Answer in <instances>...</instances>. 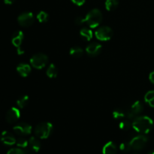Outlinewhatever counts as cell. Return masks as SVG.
I'll use <instances>...</instances> for the list:
<instances>
[{
  "mask_svg": "<svg viewBox=\"0 0 154 154\" xmlns=\"http://www.w3.org/2000/svg\"><path fill=\"white\" fill-rule=\"evenodd\" d=\"M132 127L140 134L149 133L153 127V121L147 116H138L132 122Z\"/></svg>",
  "mask_w": 154,
  "mask_h": 154,
  "instance_id": "obj_1",
  "label": "cell"
},
{
  "mask_svg": "<svg viewBox=\"0 0 154 154\" xmlns=\"http://www.w3.org/2000/svg\"><path fill=\"white\" fill-rule=\"evenodd\" d=\"M54 130V126L50 122H42L38 123L35 128V135L40 139L48 138L52 134Z\"/></svg>",
  "mask_w": 154,
  "mask_h": 154,
  "instance_id": "obj_2",
  "label": "cell"
},
{
  "mask_svg": "<svg viewBox=\"0 0 154 154\" xmlns=\"http://www.w3.org/2000/svg\"><path fill=\"white\" fill-rule=\"evenodd\" d=\"M102 21V13L98 8L90 11L85 17V23L92 29L97 28Z\"/></svg>",
  "mask_w": 154,
  "mask_h": 154,
  "instance_id": "obj_3",
  "label": "cell"
},
{
  "mask_svg": "<svg viewBox=\"0 0 154 154\" xmlns=\"http://www.w3.org/2000/svg\"><path fill=\"white\" fill-rule=\"evenodd\" d=\"M48 63V57L43 53L34 54L30 59V64L36 69H42L47 66Z\"/></svg>",
  "mask_w": 154,
  "mask_h": 154,
  "instance_id": "obj_4",
  "label": "cell"
},
{
  "mask_svg": "<svg viewBox=\"0 0 154 154\" xmlns=\"http://www.w3.org/2000/svg\"><path fill=\"white\" fill-rule=\"evenodd\" d=\"M95 35L96 38L99 41L106 42L111 39L113 36V30L111 27L107 26H102L99 27L95 32Z\"/></svg>",
  "mask_w": 154,
  "mask_h": 154,
  "instance_id": "obj_5",
  "label": "cell"
},
{
  "mask_svg": "<svg viewBox=\"0 0 154 154\" xmlns=\"http://www.w3.org/2000/svg\"><path fill=\"white\" fill-rule=\"evenodd\" d=\"M143 111H144V105L142 102L140 101H136L132 104L130 108L126 111V117H127L129 120H134L135 117L139 116V114Z\"/></svg>",
  "mask_w": 154,
  "mask_h": 154,
  "instance_id": "obj_6",
  "label": "cell"
},
{
  "mask_svg": "<svg viewBox=\"0 0 154 154\" xmlns=\"http://www.w3.org/2000/svg\"><path fill=\"white\" fill-rule=\"evenodd\" d=\"M148 142V138L143 134L134 137L130 141L131 146L132 150H141L146 147Z\"/></svg>",
  "mask_w": 154,
  "mask_h": 154,
  "instance_id": "obj_7",
  "label": "cell"
},
{
  "mask_svg": "<svg viewBox=\"0 0 154 154\" xmlns=\"http://www.w3.org/2000/svg\"><path fill=\"white\" fill-rule=\"evenodd\" d=\"M35 17L32 12H24L20 14L17 17V22L23 27H28L32 25Z\"/></svg>",
  "mask_w": 154,
  "mask_h": 154,
  "instance_id": "obj_8",
  "label": "cell"
},
{
  "mask_svg": "<svg viewBox=\"0 0 154 154\" xmlns=\"http://www.w3.org/2000/svg\"><path fill=\"white\" fill-rule=\"evenodd\" d=\"M13 130L17 135L26 136V135H29V134H31L32 128L29 124L26 123H20L14 126Z\"/></svg>",
  "mask_w": 154,
  "mask_h": 154,
  "instance_id": "obj_9",
  "label": "cell"
},
{
  "mask_svg": "<svg viewBox=\"0 0 154 154\" xmlns=\"http://www.w3.org/2000/svg\"><path fill=\"white\" fill-rule=\"evenodd\" d=\"M20 117V110L17 108L13 107V108H10L6 114L5 120L8 123H14L17 121Z\"/></svg>",
  "mask_w": 154,
  "mask_h": 154,
  "instance_id": "obj_10",
  "label": "cell"
},
{
  "mask_svg": "<svg viewBox=\"0 0 154 154\" xmlns=\"http://www.w3.org/2000/svg\"><path fill=\"white\" fill-rule=\"evenodd\" d=\"M102 50V45H100L98 42H92L90 45H87L86 48V52L88 55L91 57H96L99 55Z\"/></svg>",
  "mask_w": 154,
  "mask_h": 154,
  "instance_id": "obj_11",
  "label": "cell"
},
{
  "mask_svg": "<svg viewBox=\"0 0 154 154\" xmlns=\"http://www.w3.org/2000/svg\"><path fill=\"white\" fill-rule=\"evenodd\" d=\"M0 140L4 144L7 146H12L16 144V138H14L13 135L11 132L8 131H4L2 132L1 136H0Z\"/></svg>",
  "mask_w": 154,
  "mask_h": 154,
  "instance_id": "obj_12",
  "label": "cell"
},
{
  "mask_svg": "<svg viewBox=\"0 0 154 154\" xmlns=\"http://www.w3.org/2000/svg\"><path fill=\"white\" fill-rule=\"evenodd\" d=\"M24 38V34L22 31H16L13 34L11 38V42L17 48H21V45Z\"/></svg>",
  "mask_w": 154,
  "mask_h": 154,
  "instance_id": "obj_13",
  "label": "cell"
},
{
  "mask_svg": "<svg viewBox=\"0 0 154 154\" xmlns=\"http://www.w3.org/2000/svg\"><path fill=\"white\" fill-rule=\"evenodd\" d=\"M31 66L27 63H20L17 67V72L23 78H26L31 73Z\"/></svg>",
  "mask_w": 154,
  "mask_h": 154,
  "instance_id": "obj_14",
  "label": "cell"
},
{
  "mask_svg": "<svg viewBox=\"0 0 154 154\" xmlns=\"http://www.w3.org/2000/svg\"><path fill=\"white\" fill-rule=\"evenodd\" d=\"M29 141V147L30 148L31 151L37 153L40 150L41 147H42V144H41L40 141L38 140V138L37 137H30Z\"/></svg>",
  "mask_w": 154,
  "mask_h": 154,
  "instance_id": "obj_15",
  "label": "cell"
},
{
  "mask_svg": "<svg viewBox=\"0 0 154 154\" xmlns=\"http://www.w3.org/2000/svg\"><path fill=\"white\" fill-rule=\"evenodd\" d=\"M117 147L113 141H108L102 147V154H116Z\"/></svg>",
  "mask_w": 154,
  "mask_h": 154,
  "instance_id": "obj_16",
  "label": "cell"
},
{
  "mask_svg": "<svg viewBox=\"0 0 154 154\" xmlns=\"http://www.w3.org/2000/svg\"><path fill=\"white\" fill-rule=\"evenodd\" d=\"M80 35H81V38L85 39L86 41H90L93 38V33L90 29L87 28V27H84L80 30Z\"/></svg>",
  "mask_w": 154,
  "mask_h": 154,
  "instance_id": "obj_17",
  "label": "cell"
},
{
  "mask_svg": "<svg viewBox=\"0 0 154 154\" xmlns=\"http://www.w3.org/2000/svg\"><path fill=\"white\" fill-rule=\"evenodd\" d=\"M46 75H48V77H49L50 78H55L57 77L58 75V69H57V66L54 64H51L49 65V66L48 67L46 71Z\"/></svg>",
  "mask_w": 154,
  "mask_h": 154,
  "instance_id": "obj_18",
  "label": "cell"
},
{
  "mask_svg": "<svg viewBox=\"0 0 154 154\" xmlns=\"http://www.w3.org/2000/svg\"><path fill=\"white\" fill-rule=\"evenodd\" d=\"M69 54L72 57H75V58H80L84 54V50L78 46H75L72 48L69 51Z\"/></svg>",
  "mask_w": 154,
  "mask_h": 154,
  "instance_id": "obj_19",
  "label": "cell"
},
{
  "mask_svg": "<svg viewBox=\"0 0 154 154\" xmlns=\"http://www.w3.org/2000/svg\"><path fill=\"white\" fill-rule=\"evenodd\" d=\"M119 4V0H106L105 3V8L106 10L109 11H114V9H116L118 6Z\"/></svg>",
  "mask_w": 154,
  "mask_h": 154,
  "instance_id": "obj_20",
  "label": "cell"
},
{
  "mask_svg": "<svg viewBox=\"0 0 154 154\" xmlns=\"http://www.w3.org/2000/svg\"><path fill=\"white\" fill-rule=\"evenodd\" d=\"M132 126V123H131L130 120L129 119H123L119 123V127L120 129L123 131H128L131 129Z\"/></svg>",
  "mask_w": 154,
  "mask_h": 154,
  "instance_id": "obj_21",
  "label": "cell"
},
{
  "mask_svg": "<svg viewBox=\"0 0 154 154\" xmlns=\"http://www.w3.org/2000/svg\"><path fill=\"white\" fill-rule=\"evenodd\" d=\"M29 98L27 95H24V96H20L19 99H17V105L19 108H23L28 105L29 103Z\"/></svg>",
  "mask_w": 154,
  "mask_h": 154,
  "instance_id": "obj_22",
  "label": "cell"
},
{
  "mask_svg": "<svg viewBox=\"0 0 154 154\" xmlns=\"http://www.w3.org/2000/svg\"><path fill=\"white\" fill-rule=\"evenodd\" d=\"M113 117L115 120H123L126 117V112L121 108H117L112 113Z\"/></svg>",
  "mask_w": 154,
  "mask_h": 154,
  "instance_id": "obj_23",
  "label": "cell"
},
{
  "mask_svg": "<svg viewBox=\"0 0 154 154\" xmlns=\"http://www.w3.org/2000/svg\"><path fill=\"white\" fill-rule=\"evenodd\" d=\"M144 100L150 107L154 108V90H150L146 93Z\"/></svg>",
  "mask_w": 154,
  "mask_h": 154,
  "instance_id": "obj_24",
  "label": "cell"
},
{
  "mask_svg": "<svg viewBox=\"0 0 154 154\" xmlns=\"http://www.w3.org/2000/svg\"><path fill=\"white\" fill-rule=\"evenodd\" d=\"M120 150L123 153H129L131 150H132L130 141H123V142H122L120 145Z\"/></svg>",
  "mask_w": 154,
  "mask_h": 154,
  "instance_id": "obj_25",
  "label": "cell"
},
{
  "mask_svg": "<svg viewBox=\"0 0 154 154\" xmlns=\"http://www.w3.org/2000/svg\"><path fill=\"white\" fill-rule=\"evenodd\" d=\"M16 144L18 147L25 150L26 148H27L29 147V141H27L24 138H20L17 140Z\"/></svg>",
  "mask_w": 154,
  "mask_h": 154,
  "instance_id": "obj_26",
  "label": "cell"
},
{
  "mask_svg": "<svg viewBox=\"0 0 154 154\" xmlns=\"http://www.w3.org/2000/svg\"><path fill=\"white\" fill-rule=\"evenodd\" d=\"M36 17H37V20L40 23H46L48 22L49 15H48V14L46 13L45 11H40Z\"/></svg>",
  "mask_w": 154,
  "mask_h": 154,
  "instance_id": "obj_27",
  "label": "cell"
},
{
  "mask_svg": "<svg viewBox=\"0 0 154 154\" xmlns=\"http://www.w3.org/2000/svg\"><path fill=\"white\" fill-rule=\"evenodd\" d=\"M7 154H26V150L20 147H16V148L10 149Z\"/></svg>",
  "mask_w": 154,
  "mask_h": 154,
  "instance_id": "obj_28",
  "label": "cell"
},
{
  "mask_svg": "<svg viewBox=\"0 0 154 154\" xmlns=\"http://www.w3.org/2000/svg\"><path fill=\"white\" fill-rule=\"evenodd\" d=\"M75 23L76 25H82V24H84L85 23V18H83L82 17H78L75 18Z\"/></svg>",
  "mask_w": 154,
  "mask_h": 154,
  "instance_id": "obj_29",
  "label": "cell"
},
{
  "mask_svg": "<svg viewBox=\"0 0 154 154\" xmlns=\"http://www.w3.org/2000/svg\"><path fill=\"white\" fill-rule=\"evenodd\" d=\"M75 5L78 6H82L85 3L86 0H71Z\"/></svg>",
  "mask_w": 154,
  "mask_h": 154,
  "instance_id": "obj_30",
  "label": "cell"
},
{
  "mask_svg": "<svg viewBox=\"0 0 154 154\" xmlns=\"http://www.w3.org/2000/svg\"><path fill=\"white\" fill-rule=\"evenodd\" d=\"M149 79H150V82L153 83L154 84V71L150 74V75H149Z\"/></svg>",
  "mask_w": 154,
  "mask_h": 154,
  "instance_id": "obj_31",
  "label": "cell"
},
{
  "mask_svg": "<svg viewBox=\"0 0 154 154\" xmlns=\"http://www.w3.org/2000/svg\"><path fill=\"white\" fill-rule=\"evenodd\" d=\"M14 1L15 0H4V2L5 3L6 5H11L13 4Z\"/></svg>",
  "mask_w": 154,
  "mask_h": 154,
  "instance_id": "obj_32",
  "label": "cell"
},
{
  "mask_svg": "<svg viewBox=\"0 0 154 154\" xmlns=\"http://www.w3.org/2000/svg\"><path fill=\"white\" fill-rule=\"evenodd\" d=\"M26 154H35V152H33V151H32V152L26 151Z\"/></svg>",
  "mask_w": 154,
  "mask_h": 154,
  "instance_id": "obj_33",
  "label": "cell"
},
{
  "mask_svg": "<svg viewBox=\"0 0 154 154\" xmlns=\"http://www.w3.org/2000/svg\"><path fill=\"white\" fill-rule=\"evenodd\" d=\"M147 154H154V150H151V151L149 152V153Z\"/></svg>",
  "mask_w": 154,
  "mask_h": 154,
  "instance_id": "obj_34",
  "label": "cell"
},
{
  "mask_svg": "<svg viewBox=\"0 0 154 154\" xmlns=\"http://www.w3.org/2000/svg\"><path fill=\"white\" fill-rule=\"evenodd\" d=\"M132 154H138V153H132Z\"/></svg>",
  "mask_w": 154,
  "mask_h": 154,
  "instance_id": "obj_35",
  "label": "cell"
}]
</instances>
